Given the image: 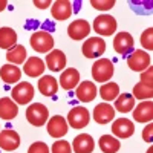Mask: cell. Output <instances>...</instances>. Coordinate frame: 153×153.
Masks as SVG:
<instances>
[{"label":"cell","instance_id":"obj_11","mask_svg":"<svg viewBox=\"0 0 153 153\" xmlns=\"http://www.w3.org/2000/svg\"><path fill=\"white\" fill-rule=\"evenodd\" d=\"M112 132H113V136H117L120 139L130 138L135 133V124L127 118H118L113 121Z\"/></svg>","mask_w":153,"mask_h":153},{"label":"cell","instance_id":"obj_39","mask_svg":"<svg viewBox=\"0 0 153 153\" xmlns=\"http://www.w3.org/2000/svg\"><path fill=\"white\" fill-rule=\"evenodd\" d=\"M6 6H8V3L5 2V0H0V11H3Z\"/></svg>","mask_w":153,"mask_h":153},{"label":"cell","instance_id":"obj_3","mask_svg":"<svg viewBox=\"0 0 153 153\" xmlns=\"http://www.w3.org/2000/svg\"><path fill=\"white\" fill-rule=\"evenodd\" d=\"M26 120L35 127H42L49 121V110L42 103H34L26 109Z\"/></svg>","mask_w":153,"mask_h":153},{"label":"cell","instance_id":"obj_6","mask_svg":"<svg viewBox=\"0 0 153 153\" xmlns=\"http://www.w3.org/2000/svg\"><path fill=\"white\" fill-rule=\"evenodd\" d=\"M11 97L17 104H28L34 98V87L28 81H20L11 91Z\"/></svg>","mask_w":153,"mask_h":153},{"label":"cell","instance_id":"obj_19","mask_svg":"<svg viewBox=\"0 0 153 153\" xmlns=\"http://www.w3.org/2000/svg\"><path fill=\"white\" fill-rule=\"evenodd\" d=\"M51 14L55 20H68L72 16V3L68 0H57L52 3Z\"/></svg>","mask_w":153,"mask_h":153},{"label":"cell","instance_id":"obj_13","mask_svg":"<svg viewBox=\"0 0 153 153\" xmlns=\"http://www.w3.org/2000/svg\"><path fill=\"white\" fill-rule=\"evenodd\" d=\"M75 95L81 103H91V101H94L95 97L98 95V89H97L95 83H92V81H83V83L78 84V87H76Z\"/></svg>","mask_w":153,"mask_h":153},{"label":"cell","instance_id":"obj_33","mask_svg":"<svg viewBox=\"0 0 153 153\" xmlns=\"http://www.w3.org/2000/svg\"><path fill=\"white\" fill-rule=\"evenodd\" d=\"M141 45L147 51H153V28H149L141 35Z\"/></svg>","mask_w":153,"mask_h":153},{"label":"cell","instance_id":"obj_1","mask_svg":"<svg viewBox=\"0 0 153 153\" xmlns=\"http://www.w3.org/2000/svg\"><path fill=\"white\" fill-rule=\"evenodd\" d=\"M31 48L35 52L40 54H49L54 48V37L48 31H37L31 35Z\"/></svg>","mask_w":153,"mask_h":153},{"label":"cell","instance_id":"obj_24","mask_svg":"<svg viewBox=\"0 0 153 153\" xmlns=\"http://www.w3.org/2000/svg\"><path fill=\"white\" fill-rule=\"evenodd\" d=\"M38 91L45 97H54L58 91V83L52 75H45L38 80Z\"/></svg>","mask_w":153,"mask_h":153},{"label":"cell","instance_id":"obj_35","mask_svg":"<svg viewBox=\"0 0 153 153\" xmlns=\"http://www.w3.org/2000/svg\"><path fill=\"white\" fill-rule=\"evenodd\" d=\"M91 5L95 8V9H100V11H107L110 8L115 6V0H107V2H98V0H92Z\"/></svg>","mask_w":153,"mask_h":153},{"label":"cell","instance_id":"obj_15","mask_svg":"<svg viewBox=\"0 0 153 153\" xmlns=\"http://www.w3.org/2000/svg\"><path fill=\"white\" fill-rule=\"evenodd\" d=\"M19 146H20V136L16 130L5 129L3 132H0V149H3L6 152H12L19 149Z\"/></svg>","mask_w":153,"mask_h":153},{"label":"cell","instance_id":"obj_28","mask_svg":"<svg viewBox=\"0 0 153 153\" xmlns=\"http://www.w3.org/2000/svg\"><path fill=\"white\" fill-rule=\"evenodd\" d=\"M120 147H121V143L113 135H103L100 138V149L103 153H117Z\"/></svg>","mask_w":153,"mask_h":153},{"label":"cell","instance_id":"obj_22","mask_svg":"<svg viewBox=\"0 0 153 153\" xmlns=\"http://www.w3.org/2000/svg\"><path fill=\"white\" fill-rule=\"evenodd\" d=\"M46 66L42 58L38 57H29L26 61H25L23 65V71L28 76H32V78H37V76H40L43 72H45Z\"/></svg>","mask_w":153,"mask_h":153},{"label":"cell","instance_id":"obj_8","mask_svg":"<svg viewBox=\"0 0 153 153\" xmlns=\"http://www.w3.org/2000/svg\"><path fill=\"white\" fill-rule=\"evenodd\" d=\"M127 66L133 72H144L150 68V55L146 51H133L127 58Z\"/></svg>","mask_w":153,"mask_h":153},{"label":"cell","instance_id":"obj_10","mask_svg":"<svg viewBox=\"0 0 153 153\" xmlns=\"http://www.w3.org/2000/svg\"><path fill=\"white\" fill-rule=\"evenodd\" d=\"M113 49L120 55H129L133 52V37L129 32H118L113 38Z\"/></svg>","mask_w":153,"mask_h":153},{"label":"cell","instance_id":"obj_21","mask_svg":"<svg viewBox=\"0 0 153 153\" xmlns=\"http://www.w3.org/2000/svg\"><path fill=\"white\" fill-rule=\"evenodd\" d=\"M19 115V104L12 98H0V118L2 120H14Z\"/></svg>","mask_w":153,"mask_h":153},{"label":"cell","instance_id":"obj_37","mask_svg":"<svg viewBox=\"0 0 153 153\" xmlns=\"http://www.w3.org/2000/svg\"><path fill=\"white\" fill-rule=\"evenodd\" d=\"M143 139L146 143H153V123L147 124L143 129Z\"/></svg>","mask_w":153,"mask_h":153},{"label":"cell","instance_id":"obj_23","mask_svg":"<svg viewBox=\"0 0 153 153\" xmlns=\"http://www.w3.org/2000/svg\"><path fill=\"white\" fill-rule=\"evenodd\" d=\"M0 78L6 84H16L22 78V71L16 65H3L0 68Z\"/></svg>","mask_w":153,"mask_h":153},{"label":"cell","instance_id":"obj_9","mask_svg":"<svg viewBox=\"0 0 153 153\" xmlns=\"http://www.w3.org/2000/svg\"><path fill=\"white\" fill-rule=\"evenodd\" d=\"M46 127H48V133L52 138H63L69 130L68 120H65V117H61V115H55V117H52L48 121Z\"/></svg>","mask_w":153,"mask_h":153},{"label":"cell","instance_id":"obj_16","mask_svg":"<svg viewBox=\"0 0 153 153\" xmlns=\"http://www.w3.org/2000/svg\"><path fill=\"white\" fill-rule=\"evenodd\" d=\"M95 149V141L91 135L81 133L74 138L72 141V150L75 153H92Z\"/></svg>","mask_w":153,"mask_h":153},{"label":"cell","instance_id":"obj_25","mask_svg":"<svg viewBox=\"0 0 153 153\" xmlns=\"http://www.w3.org/2000/svg\"><path fill=\"white\" fill-rule=\"evenodd\" d=\"M17 43V34L12 28H0V49L9 51L11 48H14Z\"/></svg>","mask_w":153,"mask_h":153},{"label":"cell","instance_id":"obj_30","mask_svg":"<svg viewBox=\"0 0 153 153\" xmlns=\"http://www.w3.org/2000/svg\"><path fill=\"white\" fill-rule=\"evenodd\" d=\"M129 5L135 12L141 16H149L153 12V2H150V0H130Z\"/></svg>","mask_w":153,"mask_h":153},{"label":"cell","instance_id":"obj_32","mask_svg":"<svg viewBox=\"0 0 153 153\" xmlns=\"http://www.w3.org/2000/svg\"><path fill=\"white\" fill-rule=\"evenodd\" d=\"M52 153H72V146L65 139H58L52 144Z\"/></svg>","mask_w":153,"mask_h":153},{"label":"cell","instance_id":"obj_18","mask_svg":"<svg viewBox=\"0 0 153 153\" xmlns=\"http://www.w3.org/2000/svg\"><path fill=\"white\" fill-rule=\"evenodd\" d=\"M133 120L136 123H150L153 120V101H143L133 109Z\"/></svg>","mask_w":153,"mask_h":153},{"label":"cell","instance_id":"obj_40","mask_svg":"<svg viewBox=\"0 0 153 153\" xmlns=\"http://www.w3.org/2000/svg\"><path fill=\"white\" fill-rule=\"evenodd\" d=\"M146 153H153V146H150V147H149V150H147Z\"/></svg>","mask_w":153,"mask_h":153},{"label":"cell","instance_id":"obj_36","mask_svg":"<svg viewBox=\"0 0 153 153\" xmlns=\"http://www.w3.org/2000/svg\"><path fill=\"white\" fill-rule=\"evenodd\" d=\"M141 81L153 87V66H150L144 72H141Z\"/></svg>","mask_w":153,"mask_h":153},{"label":"cell","instance_id":"obj_7","mask_svg":"<svg viewBox=\"0 0 153 153\" xmlns=\"http://www.w3.org/2000/svg\"><path fill=\"white\" fill-rule=\"evenodd\" d=\"M94 31L104 37L113 35V32L117 31V20H115L113 16H109V14L98 16L94 20Z\"/></svg>","mask_w":153,"mask_h":153},{"label":"cell","instance_id":"obj_5","mask_svg":"<svg viewBox=\"0 0 153 153\" xmlns=\"http://www.w3.org/2000/svg\"><path fill=\"white\" fill-rule=\"evenodd\" d=\"M91 121V113L83 106H76L68 113V124L72 129H84Z\"/></svg>","mask_w":153,"mask_h":153},{"label":"cell","instance_id":"obj_17","mask_svg":"<svg viewBox=\"0 0 153 153\" xmlns=\"http://www.w3.org/2000/svg\"><path fill=\"white\" fill-rule=\"evenodd\" d=\"M66 61L68 60H66L65 52H63V51H58V49H52L46 55V66L52 72H60L61 69H65Z\"/></svg>","mask_w":153,"mask_h":153},{"label":"cell","instance_id":"obj_26","mask_svg":"<svg viewBox=\"0 0 153 153\" xmlns=\"http://www.w3.org/2000/svg\"><path fill=\"white\" fill-rule=\"evenodd\" d=\"M26 57H28L26 49L22 45H16L14 48H11L6 52V60L9 61V65H16V66L26 61Z\"/></svg>","mask_w":153,"mask_h":153},{"label":"cell","instance_id":"obj_14","mask_svg":"<svg viewBox=\"0 0 153 153\" xmlns=\"http://www.w3.org/2000/svg\"><path fill=\"white\" fill-rule=\"evenodd\" d=\"M92 117L98 124H107V123L113 121V118H115V109L112 104H107V103L97 104Z\"/></svg>","mask_w":153,"mask_h":153},{"label":"cell","instance_id":"obj_4","mask_svg":"<svg viewBox=\"0 0 153 153\" xmlns=\"http://www.w3.org/2000/svg\"><path fill=\"white\" fill-rule=\"evenodd\" d=\"M81 51L86 58H98L106 52V42L101 37H91L83 43Z\"/></svg>","mask_w":153,"mask_h":153},{"label":"cell","instance_id":"obj_34","mask_svg":"<svg viewBox=\"0 0 153 153\" xmlns=\"http://www.w3.org/2000/svg\"><path fill=\"white\" fill-rule=\"evenodd\" d=\"M28 153H49V147L43 141H37V143L29 146Z\"/></svg>","mask_w":153,"mask_h":153},{"label":"cell","instance_id":"obj_20","mask_svg":"<svg viewBox=\"0 0 153 153\" xmlns=\"http://www.w3.org/2000/svg\"><path fill=\"white\" fill-rule=\"evenodd\" d=\"M78 83H80V72L76 69L69 68V69H65V72H61L60 86L65 89V91H72V89L76 87Z\"/></svg>","mask_w":153,"mask_h":153},{"label":"cell","instance_id":"obj_2","mask_svg":"<svg viewBox=\"0 0 153 153\" xmlns=\"http://www.w3.org/2000/svg\"><path fill=\"white\" fill-rule=\"evenodd\" d=\"M115 68L109 58H98L92 66V76L98 83H107L113 76Z\"/></svg>","mask_w":153,"mask_h":153},{"label":"cell","instance_id":"obj_27","mask_svg":"<svg viewBox=\"0 0 153 153\" xmlns=\"http://www.w3.org/2000/svg\"><path fill=\"white\" fill-rule=\"evenodd\" d=\"M133 109H135V97L132 94H121L115 100V110L127 113V112H132Z\"/></svg>","mask_w":153,"mask_h":153},{"label":"cell","instance_id":"obj_29","mask_svg":"<svg viewBox=\"0 0 153 153\" xmlns=\"http://www.w3.org/2000/svg\"><path fill=\"white\" fill-rule=\"evenodd\" d=\"M98 94L101 95V98H103L104 101H113V100H117L120 97V86L117 83L107 81L100 87Z\"/></svg>","mask_w":153,"mask_h":153},{"label":"cell","instance_id":"obj_38","mask_svg":"<svg viewBox=\"0 0 153 153\" xmlns=\"http://www.w3.org/2000/svg\"><path fill=\"white\" fill-rule=\"evenodd\" d=\"M34 5H35L38 9H45V8H48V6H52V3H51L49 0H46V2H38V0H35Z\"/></svg>","mask_w":153,"mask_h":153},{"label":"cell","instance_id":"obj_12","mask_svg":"<svg viewBox=\"0 0 153 153\" xmlns=\"http://www.w3.org/2000/svg\"><path fill=\"white\" fill-rule=\"evenodd\" d=\"M91 32V25H89L87 20H75L72 22L69 26H68V35L72 38V40H84V38L89 35Z\"/></svg>","mask_w":153,"mask_h":153},{"label":"cell","instance_id":"obj_31","mask_svg":"<svg viewBox=\"0 0 153 153\" xmlns=\"http://www.w3.org/2000/svg\"><path fill=\"white\" fill-rule=\"evenodd\" d=\"M133 97L136 100H146L147 101L149 98H153V87L143 83V81H139L133 87Z\"/></svg>","mask_w":153,"mask_h":153}]
</instances>
